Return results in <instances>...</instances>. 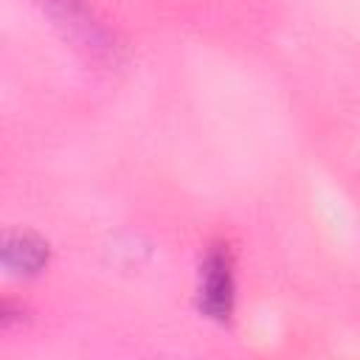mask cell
Segmentation results:
<instances>
[{
    "label": "cell",
    "instance_id": "4",
    "mask_svg": "<svg viewBox=\"0 0 360 360\" xmlns=\"http://www.w3.org/2000/svg\"><path fill=\"white\" fill-rule=\"evenodd\" d=\"M22 318H25V309H22L20 304L0 298V332H6V329H11V326L22 323Z\"/></svg>",
    "mask_w": 360,
    "mask_h": 360
},
{
    "label": "cell",
    "instance_id": "1",
    "mask_svg": "<svg viewBox=\"0 0 360 360\" xmlns=\"http://www.w3.org/2000/svg\"><path fill=\"white\" fill-rule=\"evenodd\" d=\"M34 3L42 11H48V17L65 31V37H70L90 56H98V59L115 56L118 51L115 37L90 11V6H84V0H34Z\"/></svg>",
    "mask_w": 360,
    "mask_h": 360
},
{
    "label": "cell",
    "instance_id": "2",
    "mask_svg": "<svg viewBox=\"0 0 360 360\" xmlns=\"http://www.w3.org/2000/svg\"><path fill=\"white\" fill-rule=\"evenodd\" d=\"M233 253L228 245H214L200 267V309L214 321H225L233 312Z\"/></svg>",
    "mask_w": 360,
    "mask_h": 360
},
{
    "label": "cell",
    "instance_id": "3",
    "mask_svg": "<svg viewBox=\"0 0 360 360\" xmlns=\"http://www.w3.org/2000/svg\"><path fill=\"white\" fill-rule=\"evenodd\" d=\"M51 250L48 242L25 233V231H6L0 233V267L14 276H37L48 267Z\"/></svg>",
    "mask_w": 360,
    "mask_h": 360
}]
</instances>
